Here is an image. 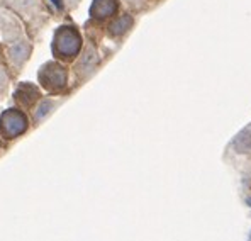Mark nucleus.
I'll return each mask as SVG.
<instances>
[{"mask_svg":"<svg viewBox=\"0 0 251 241\" xmlns=\"http://www.w3.org/2000/svg\"><path fill=\"white\" fill-rule=\"evenodd\" d=\"M83 36L82 31L75 24H61L56 27L51 43L54 60L61 63H73L80 51L83 50Z\"/></svg>","mask_w":251,"mask_h":241,"instance_id":"obj_1","label":"nucleus"},{"mask_svg":"<svg viewBox=\"0 0 251 241\" xmlns=\"http://www.w3.org/2000/svg\"><path fill=\"white\" fill-rule=\"evenodd\" d=\"M39 87L44 88L46 92L53 95H61L68 90L70 83V72L65 63L58 60L46 61L44 65L39 66L38 72Z\"/></svg>","mask_w":251,"mask_h":241,"instance_id":"obj_2","label":"nucleus"},{"mask_svg":"<svg viewBox=\"0 0 251 241\" xmlns=\"http://www.w3.org/2000/svg\"><path fill=\"white\" fill-rule=\"evenodd\" d=\"M29 129V119L21 109L10 107L0 114V136L3 139H16Z\"/></svg>","mask_w":251,"mask_h":241,"instance_id":"obj_3","label":"nucleus"},{"mask_svg":"<svg viewBox=\"0 0 251 241\" xmlns=\"http://www.w3.org/2000/svg\"><path fill=\"white\" fill-rule=\"evenodd\" d=\"M100 63V54L95 44H87L83 46V50L80 51V54L76 56V60L73 61V70L75 75L78 77V80H88L99 68Z\"/></svg>","mask_w":251,"mask_h":241,"instance_id":"obj_4","label":"nucleus"},{"mask_svg":"<svg viewBox=\"0 0 251 241\" xmlns=\"http://www.w3.org/2000/svg\"><path fill=\"white\" fill-rule=\"evenodd\" d=\"M32 54V44L27 39H16L7 46V60L14 68L21 70Z\"/></svg>","mask_w":251,"mask_h":241,"instance_id":"obj_5","label":"nucleus"},{"mask_svg":"<svg viewBox=\"0 0 251 241\" xmlns=\"http://www.w3.org/2000/svg\"><path fill=\"white\" fill-rule=\"evenodd\" d=\"M119 12V0H92L90 3V19L97 22L110 21Z\"/></svg>","mask_w":251,"mask_h":241,"instance_id":"obj_6","label":"nucleus"},{"mask_svg":"<svg viewBox=\"0 0 251 241\" xmlns=\"http://www.w3.org/2000/svg\"><path fill=\"white\" fill-rule=\"evenodd\" d=\"M14 99L21 107L27 109V107L38 104V101L41 99V88L38 85L31 83V81H21L17 85L16 92H14Z\"/></svg>","mask_w":251,"mask_h":241,"instance_id":"obj_7","label":"nucleus"},{"mask_svg":"<svg viewBox=\"0 0 251 241\" xmlns=\"http://www.w3.org/2000/svg\"><path fill=\"white\" fill-rule=\"evenodd\" d=\"M132 24H134V19H132L131 14H121V16L112 17L107 26V34L109 38L117 39V38H123L124 34H127L131 31Z\"/></svg>","mask_w":251,"mask_h":241,"instance_id":"obj_8","label":"nucleus"},{"mask_svg":"<svg viewBox=\"0 0 251 241\" xmlns=\"http://www.w3.org/2000/svg\"><path fill=\"white\" fill-rule=\"evenodd\" d=\"M60 106V102L54 101V99H39L38 104L34 107V112H32V119H34V124H41V122L50 117L53 114V110Z\"/></svg>","mask_w":251,"mask_h":241,"instance_id":"obj_9","label":"nucleus"},{"mask_svg":"<svg viewBox=\"0 0 251 241\" xmlns=\"http://www.w3.org/2000/svg\"><path fill=\"white\" fill-rule=\"evenodd\" d=\"M234 148L239 151V153H246V151L251 150V131H250V129L243 131L241 134H239L238 138H236Z\"/></svg>","mask_w":251,"mask_h":241,"instance_id":"obj_10","label":"nucleus"},{"mask_svg":"<svg viewBox=\"0 0 251 241\" xmlns=\"http://www.w3.org/2000/svg\"><path fill=\"white\" fill-rule=\"evenodd\" d=\"M9 88V77H7L5 70L0 66V95H3Z\"/></svg>","mask_w":251,"mask_h":241,"instance_id":"obj_11","label":"nucleus"}]
</instances>
